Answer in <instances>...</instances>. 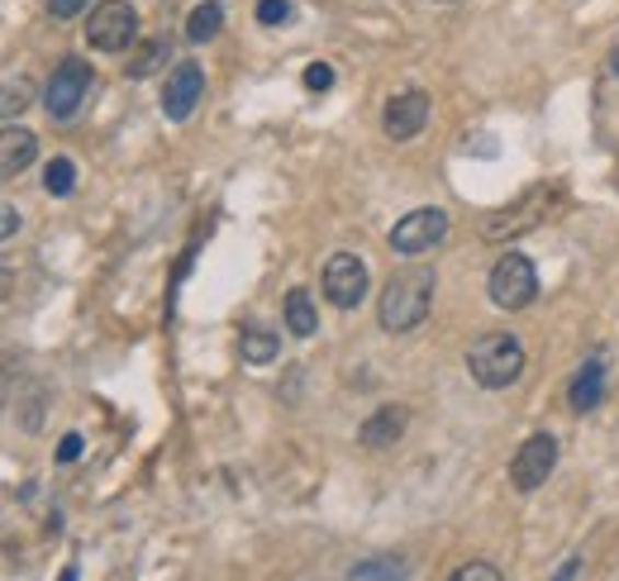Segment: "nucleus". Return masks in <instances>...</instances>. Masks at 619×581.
<instances>
[{"instance_id": "obj_20", "label": "nucleus", "mask_w": 619, "mask_h": 581, "mask_svg": "<svg viewBox=\"0 0 619 581\" xmlns=\"http://www.w3.org/2000/svg\"><path fill=\"white\" fill-rule=\"evenodd\" d=\"M44 186H48V196H72V186H77V168L67 158H53L48 168H44Z\"/></svg>"}, {"instance_id": "obj_17", "label": "nucleus", "mask_w": 619, "mask_h": 581, "mask_svg": "<svg viewBox=\"0 0 619 581\" xmlns=\"http://www.w3.org/2000/svg\"><path fill=\"white\" fill-rule=\"evenodd\" d=\"M286 329H291L296 339H310L314 329H320V315H314V300H310V290H291L286 296Z\"/></svg>"}, {"instance_id": "obj_14", "label": "nucleus", "mask_w": 619, "mask_h": 581, "mask_svg": "<svg viewBox=\"0 0 619 581\" xmlns=\"http://www.w3.org/2000/svg\"><path fill=\"white\" fill-rule=\"evenodd\" d=\"M600 396H605V363L596 357V363H586V367L572 377V386H568V406H572L576 414H591V410L600 406Z\"/></svg>"}, {"instance_id": "obj_2", "label": "nucleus", "mask_w": 619, "mask_h": 581, "mask_svg": "<svg viewBox=\"0 0 619 581\" xmlns=\"http://www.w3.org/2000/svg\"><path fill=\"white\" fill-rule=\"evenodd\" d=\"M467 372H472V381L486 386V391H505V386H515L519 372H525V343L515 334H505V329L481 334L472 349H467Z\"/></svg>"}, {"instance_id": "obj_6", "label": "nucleus", "mask_w": 619, "mask_h": 581, "mask_svg": "<svg viewBox=\"0 0 619 581\" xmlns=\"http://www.w3.org/2000/svg\"><path fill=\"white\" fill-rule=\"evenodd\" d=\"M134 34H139V15H134L129 0H101L87 20V38L101 53H124L134 44Z\"/></svg>"}, {"instance_id": "obj_12", "label": "nucleus", "mask_w": 619, "mask_h": 581, "mask_svg": "<svg viewBox=\"0 0 619 581\" xmlns=\"http://www.w3.org/2000/svg\"><path fill=\"white\" fill-rule=\"evenodd\" d=\"M38 158V138L24 124H0V176H20L24 168H34Z\"/></svg>"}, {"instance_id": "obj_22", "label": "nucleus", "mask_w": 619, "mask_h": 581, "mask_svg": "<svg viewBox=\"0 0 619 581\" xmlns=\"http://www.w3.org/2000/svg\"><path fill=\"white\" fill-rule=\"evenodd\" d=\"M291 20V0H257V24L277 30V24Z\"/></svg>"}, {"instance_id": "obj_31", "label": "nucleus", "mask_w": 619, "mask_h": 581, "mask_svg": "<svg viewBox=\"0 0 619 581\" xmlns=\"http://www.w3.org/2000/svg\"><path fill=\"white\" fill-rule=\"evenodd\" d=\"M615 72H619V53H615Z\"/></svg>"}, {"instance_id": "obj_15", "label": "nucleus", "mask_w": 619, "mask_h": 581, "mask_svg": "<svg viewBox=\"0 0 619 581\" xmlns=\"http://www.w3.org/2000/svg\"><path fill=\"white\" fill-rule=\"evenodd\" d=\"M225 30V0H200L186 15V38L191 44H210V38Z\"/></svg>"}, {"instance_id": "obj_30", "label": "nucleus", "mask_w": 619, "mask_h": 581, "mask_svg": "<svg viewBox=\"0 0 619 581\" xmlns=\"http://www.w3.org/2000/svg\"><path fill=\"white\" fill-rule=\"evenodd\" d=\"M62 581H77V567H67V572H62Z\"/></svg>"}, {"instance_id": "obj_32", "label": "nucleus", "mask_w": 619, "mask_h": 581, "mask_svg": "<svg viewBox=\"0 0 619 581\" xmlns=\"http://www.w3.org/2000/svg\"><path fill=\"white\" fill-rule=\"evenodd\" d=\"M438 5H448V0H438Z\"/></svg>"}, {"instance_id": "obj_5", "label": "nucleus", "mask_w": 619, "mask_h": 581, "mask_svg": "<svg viewBox=\"0 0 619 581\" xmlns=\"http://www.w3.org/2000/svg\"><path fill=\"white\" fill-rule=\"evenodd\" d=\"M444 239H448V215L434 210V205L410 210L405 219H396V229L387 233L391 253H401V258H420V253H429V248H438Z\"/></svg>"}, {"instance_id": "obj_27", "label": "nucleus", "mask_w": 619, "mask_h": 581, "mask_svg": "<svg viewBox=\"0 0 619 581\" xmlns=\"http://www.w3.org/2000/svg\"><path fill=\"white\" fill-rule=\"evenodd\" d=\"M81 458V434H67L58 444V463H77Z\"/></svg>"}, {"instance_id": "obj_28", "label": "nucleus", "mask_w": 619, "mask_h": 581, "mask_svg": "<svg viewBox=\"0 0 619 581\" xmlns=\"http://www.w3.org/2000/svg\"><path fill=\"white\" fill-rule=\"evenodd\" d=\"M10 290H15V272L0 262V300H10Z\"/></svg>"}, {"instance_id": "obj_21", "label": "nucleus", "mask_w": 619, "mask_h": 581, "mask_svg": "<svg viewBox=\"0 0 619 581\" xmlns=\"http://www.w3.org/2000/svg\"><path fill=\"white\" fill-rule=\"evenodd\" d=\"M353 577H357V581H405L401 562H391V558H381V562H357Z\"/></svg>"}, {"instance_id": "obj_10", "label": "nucleus", "mask_w": 619, "mask_h": 581, "mask_svg": "<svg viewBox=\"0 0 619 581\" xmlns=\"http://www.w3.org/2000/svg\"><path fill=\"white\" fill-rule=\"evenodd\" d=\"M429 95L424 91H401L387 101V115H381V129H387V138H396V144H405V138L424 134V124H429Z\"/></svg>"}, {"instance_id": "obj_23", "label": "nucleus", "mask_w": 619, "mask_h": 581, "mask_svg": "<svg viewBox=\"0 0 619 581\" xmlns=\"http://www.w3.org/2000/svg\"><path fill=\"white\" fill-rule=\"evenodd\" d=\"M448 581H505V577H501V567L495 562H462Z\"/></svg>"}, {"instance_id": "obj_3", "label": "nucleus", "mask_w": 619, "mask_h": 581, "mask_svg": "<svg viewBox=\"0 0 619 581\" xmlns=\"http://www.w3.org/2000/svg\"><path fill=\"white\" fill-rule=\"evenodd\" d=\"M548 215H553V186H529L519 201L501 205V210H491L486 219H481V239H486V243L519 239V233L539 229Z\"/></svg>"}, {"instance_id": "obj_1", "label": "nucleus", "mask_w": 619, "mask_h": 581, "mask_svg": "<svg viewBox=\"0 0 619 581\" xmlns=\"http://www.w3.org/2000/svg\"><path fill=\"white\" fill-rule=\"evenodd\" d=\"M434 306V267H401L381 290L377 320L387 334H410L424 324V315Z\"/></svg>"}, {"instance_id": "obj_13", "label": "nucleus", "mask_w": 619, "mask_h": 581, "mask_svg": "<svg viewBox=\"0 0 619 581\" xmlns=\"http://www.w3.org/2000/svg\"><path fill=\"white\" fill-rule=\"evenodd\" d=\"M405 424H410L405 406H381L363 429H357V444H363V448H391L396 438L405 434Z\"/></svg>"}, {"instance_id": "obj_18", "label": "nucleus", "mask_w": 619, "mask_h": 581, "mask_svg": "<svg viewBox=\"0 0 619 581\" xmlns=\"http://www.w3.org/2000/svg\"><path fill=\"white\" fill-rule=\"evenodd\" d=\"M30 101H34V81L30 77H5V81H0V119L24 115Z\"/></svg>"}, {"instance_id": "obj_29", "label": "nucleus", "mask_w": 619, "mask_h": 581, "mask_svg": "<svg viewBox=\"0 0 619 581\" xmlns=\"http://www.w3.org/2000/svg\"><path fill=\"white\" fill-rule=\"evenodd\" d=\"M576 572H582V558H572L568 567H562V572H558V581H576Z\"/></svg>"}, {"instance_id": "obj_19", "label": "nucleus", "mask_w": 619, "mask_h": 581, "mask_svg": "<svg viewBox=\"0 0 619 581\" xmlns=\"http://www.w3.org/2000/svg\"><path fill=\"white\" fill-rule=\"evenodd\" d=\"M277 353H282V349H277V334H267V329H248V334H243V357H248V363L263 367V363H272Z\"/></svg>"}, {"instance_id": "obj_16", "label": "nucleus", "mask_w": 619, "mask_h": 581, "mask_svg": "<svg viewBox=\"0 0 619 581\" xmlns=\"http://www.w3.org/2000/svg\"><path fill=\"white\" fill-rule=\"evenodd\" d=\"M172 58V38L168 34H158V38H144L139 48H134V58H129V77L134 81H144V77H153L162 62Z\"/></svg>"}, {"instance_id": "obj_4", "label": "nucleus", "mask_w": 619, "mask_h": 581, "mask_svg": "<svg viewBox=\"0 0 619 581\" xmlns=\"http://www.w3.org/2000/svg\"><path fill=\"white\" fill-rule=\"evenodd\" d=\"M486 290H491V306H501V310H529L534 296H539V272H534V262L525 253H505L491 267Z\"/></svg>"}, {"instance_id": "obj_26", "label": "nucleus", "mask_w": 619, "mask_h": 581, "mask_svg": "<svg viewBox=\"0 0 619 581\" xmlns=\"http://www.w3.org/2000/svg\"><path fill=\"white\" fill-rule=\"evenodd\" d=\"M15 229H20V210H15V205H5V201H0V243H5Z\"/></svg>"}, {"instance_id": "obj_8", "label": "nucleus", "mask_w": 619, "mask_h": 581, "mask_svg": "<svg viewBox=\"0 0 619 581\" xmlns=\"http://www.w3.org/2000/svg\"><path fill=\"white\" fill-rule=\"evenodd\" d=\"M558 467V438L553 434H529L519 453L511 458V481L515 491H539L548 477H553Z\"/></svg>"}, {"instance_id": "obj_9", "label": "nucleus", "mask_w": 619, "mask_h": 581, "mask_svg": "<svg viewBox=\"0 0 619 581\" xmlns=\"http://www.w3.org/2000/svg\"><path fill=\"white\" fill-rule=\"evenodd\" d=\"M324 296H329V306H339V310L363 306V296H367V262L357 253H334L324 262Z\"/></svg>"}, {"instance_id": "obj_7", "label": "nucleus", "mask_w": 619, "mask_h": 581, "mask_svg": "<svg viewBox=\"0 0 619 581\" xmlns=\"http://www.w3.org/2000/svg\"><path fill=\"white\" fill-rule=\"evenodd\" d=\"M91 77L95 72L81 58H62L58 72H53V81H48V91H44L48 115L53 119H77V110H81V101H87V91H91Z\"/></svg>"}, {"instance_id": "obj_24", "label": "nucleus", "mask_w": 619, "mask_h": 581, "mask_svg": "<svg viewBox=\"0 0 619 581\" xmlns=\"http://www.w3.org/2000/svg\"><path fill=\"white\" fill-rule=\"evenodd\" d=\"M334 87V67L329 62H310L306 67V91H329Z\"/></svg>"}, {"instance_id": "obj_25", "label": "nucleus", "mask_w": 619, "mask_h": 581, "mask_svg": "<svg viewBox=\"0 0 619 581\" xmlns=\"http://www.w3.org/2000/svg\"><path fill=\"white\" fill-rule=\"evenodd\" d=\"M87 5H91V0H48V15L53 20H77Z\"/></svg>"}, {"instance_id": "obj_11", "label": "nucleus", "mask_w": 619, "mask_h": 581, "mask_svg": "<svg viewBox=\"0 0 619 581\" xmlns=\"http://www.w3.org/2000/svg\"><path fill=\"white\" fill-rule=\"evenodd\" d=\"M200 95H205V72L196 62H176L168 87H162V110H168V119H191Z\"/></svg>"}]
</instances>
